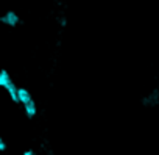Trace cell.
<instances>
[{
  "instance_id": "1",
  "label": "cell",
  "mask_w": 159,
  "mask_h": 155,
  "mask_svg": "<svg viewBox=\"0 0 159 155\" xmlns=\"http://www.w3.org/2000/svg\"><path fill=\"white\" fill-rule=\"evenodd\" d=\"M17 104H20L24 107V111H25V116L28 119H33L38 113V107H36V102L33 100V96L31 93L27 90V88H17Z\"/></svg>"
},
{
  "instance_id": "6",
  "label": "cell",
  "mask_w": 159,
  "mask_h": 155,
  "mask_svg": "<svg viewBox=\"0 0 159 155\" xmlns=\"http://www.w3.org/2000/svg\"><path fill=\"white\" fill-rule=\"evenodd\" d=\"M22 155H34V150L33 149H27V150H24Z\"/></svg>"
},
{
  "instance_id": "2",
  "label": "cell",
  "mask_w": 159,
  "mask_h": 155,
  "mask_svg": "<svg viewBox=\"0 0 159 155\" xmlns=\"http://www.w3.org/2000/svg\"><path fill=\"white\" fill-rule=\"evenodd\" d=\"M0 86L8 93V96L11 97V100L14 104H17V86L13 82V79H11V75L8 74V70H5V69L0 70Z\"/></svg>"
},
{
  "instance_id": "3",
  "label": "cell",
  "mask_w": 159,
  "mask_h": 155,
  "mask_svg": "<svg viewBox=\"0 0 159 155\" xmlns=\"http://www.w3.org/2000/svg\"><path fill=\"white\" fill-rule=\"evenodd\" d=\"M0 22H2L3 25H7V27H17L19 25V22H20V17H19V14L16 13V11H7L5 14H2L0 16Z\"/></svg>"
},
{
  "instance_id": "5",
  "label": "cell",
  "mask_w": 159,
  "mask_h": 155,
  "mask_svg": "<svg viewBox=\"0 0 159 155\" xmlns=\"http://www.w3.org/2000/svg\"><path fill=\"white\" fill-rule=\"evenodd\" d=\"M3 150H7V143L3 141L2 136H0V152H3Z\"/></svg>"
},
{
  "instance_id": "4",
  "label": "cell",
  "mask_w": 159,
  "mask_h": 155,
  "mask_svg": "<svg viewBox=\"0 0 159 155\" xmlns=\"http://www.w3.org/2000/svg\"><path fill=\"white\" fill-rule=\"evenodd\" d=\"M143 104L148 105V107H154V105H157V104H159V90L151 91V93L143 99Z\"/></svg>"
}]
</instances>
